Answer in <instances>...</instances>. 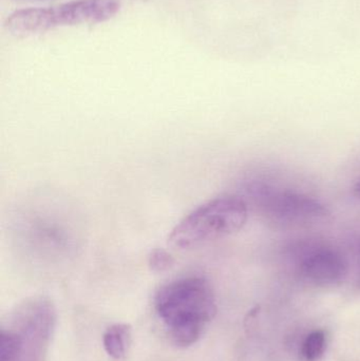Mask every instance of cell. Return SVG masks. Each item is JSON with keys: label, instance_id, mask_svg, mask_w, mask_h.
<instances>
[{"label": "cell", "instance_id": "6da1fadb", "mask_svg": "<svg viewBox=\"0 0 360 361\" xmlns=\"http://www.w3.org/2000/svg\"><path fill=\"white\" fill-rule=\"evenodd\" d=\"M154 307L175 345L190 347L217 314L215 293L202 277L180 278L156 293Z\"/></svg>", "mask_w": 360, "mask_h": 361}, {"label": "cell", "instance_id": "7a4b0ae2", "mask_svg": "<svg viewBox=\"0 0 360 361\" xmlns=\"http://www.w3.org/2000/svg\"><path fill=\"white\" fill-rule=\"evenodd\" d=\"M249 216L240 197L223 195L197 207L170 231L168 243L178 250H192L234 235L243 228Z\"/></svg>", "mask_w": 360, "mask_h": 361}, {"label": "cell", "instance_id": "3957f363", "mask_svg": "<svg viewBox=\"0 0 360 361\" xmlns=\"http://www.w3.org/2000/svg\"><path fill=\"white\" fill-rule=\"evenodd\" d=\"M120 0H71L53 8H30L8 16L6 29L16 37L44 33L61 25H95L118 14Z\"/></svg>", "mask_w": 360, "mask_h": 361}, {"label": "cell", "instance_id": "277c9868", "mask_svg": "<svg viewBox=\"0 0 360 361\" xmlns=\"http://www.w3.org/2000/svg\"><path fill=\"white\" fill-rule=\"evenodd\" d=\"M249 190L257 205L271 218L281 222H308L330 214L323 204L302 193L257 183Z\"/></svg>", "mask_w": 360, "mask_h": 361}, {"label": "cell", "instance_id": "5b68a950", "mask_svg": "<svg viewBox=\"0 0 360 361\" xmlns=\"http://www.w3.org/2000/svg\"><path fill=\"white\" fill-rule=\"evenodd\" d=\"M292 252L297 257L298 269L302 277L315 286H336L348 273L344 257L331 246L309 242L292 248Z\"/></svg>", "mask_w": 360, "mask_h": 361}, {"label": "cell", "instance_id": "8992f818", "mask_svg": "<svg viewBox=\"0 0 360 361\" xmlns=\"http://www.w3.org/2000/svg\"><path fill=\"white\" fill-rule=\"evenodd\" d=\"M130 337L131 329L127 324H114L110 326L103 337L106 353L113 360H123L126 356Z\"/></svg>", "mask_w": 360, "mask_h": 361}, {"label": "cell", "instance_id": "52a82bcc", "mask_svg": "<svg viewBox=\"0 0 360 361\" xmlns=\"http://www.w3.org/2000/svg\"><path fill=\"white\" fill-rule=\"evenodd\" d=\"M23 338L11 331L2 330L0 336V361H16L23 353Z\"/></svg>", "mask_w": 360, "mask_h": 361}, {"label": "cell", "instance_id": "ba28073f", "mask_svg": "<svg viewBox=\"0 0 360 361\" xmlns=\"http://www.w3.org/2000/svg\"><path fill=\"white\" fill-rule=\"evenodd\" d=\"M325 335L323 331H314L308 335L304 345H302V355L308 361L318 360L325 353Z\"/></svg>", "mask_w": 360, "mask_h": 361}, {"label": "cell", "instance_id": "9c48e42d", "mask_svg": "<svg viewBox=\"0 0 360 361\" xmlns=\"http://www.w3.org/2000/svg\"><path fill=\"white\" fill-rule=\"evenodd\" d=\"M175 259L167 250L163 248H154L148 257V265L154 273H163L173 267Z\"/></svg>", "mask_w": 360, "mask_h": 361}, {"label": "cell", "instance_id": "30bf717a", "mask_svg": "<svg viewBox=\"0 0 360 361\" xmlns=\"http://www.w3.org/2000/svg\"><path fill=\"white\" fill-rule=\"evenodd\" d=\"M353 192L360 199V180L355 184L354 188H353Z\"/></svg>", "mask_w": 360, "mask_h": 361}]
</instances>
